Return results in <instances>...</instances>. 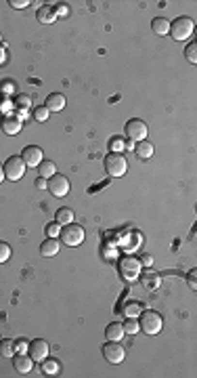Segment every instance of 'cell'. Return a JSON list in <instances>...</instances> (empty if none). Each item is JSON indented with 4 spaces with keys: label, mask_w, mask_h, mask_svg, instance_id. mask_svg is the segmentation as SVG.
I'll list each match as a JSON object with an SVG mask.
<instances>
[{
    "label": "cell",
    "mask_w": 197,
    "mask_h": 378,
    "mask_svg": "<svg viewBox=\"0 0 197 378\" xmlns=\"http://www.w3.org/2000/svg\"><path fill=\"white\" fill-rule=\"evenodd\" d=\"M162 315L157 313V311H151V309H147V311H143L141 313V319H138V326H141V330L145 334H157L162 330Z\"/></svg>",
    "instance_id": "277c9868"
},
{
    "label": "cell",
    "mask_w": 197,
    "mask_h": 378,
    "mask_svg": "<svg viewBox=\"0 0 197 378\" xmlns=\"http://www.w3.org/2000/svg\"><path fill=\"white\" fill-rule=\"evenodd\" d=\"M46 189L53 195H57V198H63V195H67L69 193V181H67V176L55 173L50 179H46Z\"/></svg>",
    "instance_id": "ba28073f"
},
{
    "label": "cell",
    "mask_w": 197,
    "mask_h": 378,
    "mask_svg": "<svg viewBox=\"0 0 197 378\" xmlns=\"http://www.w3.org/2000/svg\"><path fill=\"white\" fill-rule=\"evenodd\" d=\"M135 151H136L138 158H143V160H149V158L153 156V145H151L149 141H138L135 145Z\"/></svg>",
    "instance_id": "44dd1931"
},
{
    "label": "cell",
    "mask_w": 197,
    "mask_h": 378,
    "mask_svg": "<svg viewBox=\"0 0 197 378\" xmlns=\"http://www.w3.org/2000/svg\"><path fill=\"white\" fill-rule=\"evenodd\" d=\"M36 17H38V21H40V23H53L55 19H57V13H55L53 6L44 4V6H40V9H38Z\"/></svg>",
    "instance_id": "e0dca14e"
},
{
    "label": "cell",
    "mask_w": 197,
    "mask_h": 378,
    "mask_svg": "<svg viewBox=\"0 0 197 378\" xmlns=\"http://www.w3.org/2000/svg\"><path fill=\"white\" fill-rule=\"evenodd\" d=\"M138 263H141V265H147V267H151V263H153V256H151V254H143L141 258H138Z\"/></svg>",
    "instance_id": "836d02e7"
},
{
    "label": "cell",
    "mask_w": 197,
    "mask_h": 378,
    "mask_svg": "<svg viewBox=\"0 0 197 378\" xmlns=\"http://www.w3.org/2000/svg\"><path fill=\"white\" fill-rule=\"evenodd\" d=\"M38 173H40L42 179H50L55 173H57V166H55V162H50V160H42L40 164H38Z\"/></svg>",
    "instance_id": "603a6c76"
},
{
    "label": "cell",
    "mask_w": 197,
    "mask_h": 378,
    "mask_svg": "<svg viewBox=\"0 0 197 378\" xmlns=\"http://www.w3.org/2000/svg\"><path fill=\"white\" fill-rule=\"evenodd\" d=\"M193 19H189V17H179V19H174L172 23H170V36L174 38V40H187V38H191L193 34Z\"/></svg>",
    "instance_id": "3957f363"
},
{
    "label": "cell",
    "mask_w": 197,
    "mask_h": 378,
    "mask_svg": "<svg viewBox=\"0 0 197 378\" xmlns=\"http://www.w3.org/2000/svg\"><path fill=\"white\" fill-rule=\"evenodd\" d=\"M138 311H141V305H138V302H128V305H126V317H136Z\"/></svg>",
    "instance_id": "4dcf8cb0"
},
{
    "label": "cell",
    "mask_w": 197,
    "mask_h": 378,
    "mask_svg": "<svg viewBox=\"0 0 197 378\" xmlns=\"http://www.w3.org/2000/svg\"><path fill=\"white\" fill-rule=\"evenodd\" d=\"M36 187H38V189H46V179L38 176V179H36Z\"/></svg>",
    "instance_id": "d590c367"
},
{
    "label": "cell",
    "mask_w": 197,
    "mask_h": 378,
    "mask_svg": "<svg viewBox=\"0 0 197 378\" xmlns=\"http://www.w3.org/2000/svg\"><path fill=\"white\" fill-rule=\"evenodd\" d=\"M17 353V345L13 338H0V355L2 357H13Z\"/></svg>",
    "instance_id": "ffe728a7"
},
{
    "label": "cell",
    "mask_w": 197,
    "mask_h": 378,
    "mask_svg": "<svg viewBox=\"0 0 197 378\" xmlns=\"http://www.w3.org/2000/svg\"><path fill=\"white\" fill-rule=\"evenodd\" d=\"M103 357L109 363H122L124 357H126V351H124V346L120 345V343H113V340H109V343L103 345Z\"/></svg>",
    "instance_id": "9c48e42d"
},
{
    "label": "cell",
    "mask_w": 197,
    "mask_h": 378,
    "mask_svg": "<svg viewBox=\"0 0 197 378\" xmlns=\"http://www.w3.org/2000/svg\"><path fill=\"white\" fill-rule=\"evenodd\" d=\"M57 372H59V363L44 359V374H57Z\"/></svg>",
    "instance_id": "1f68e13d"
},
{
    "label": "cell",
    "mask_w": 197,
    "mask_h": 378,
    "mask_svg": "<svg viewBox=\"0 0 197 378\" xmlns=\"http://www.w3.org/2000/svg\"><path fill=\"white\" fill-rule=\"evenodd\" d=\"M4 61H6V50L0 48V63H4Z\"/></svg>",
    "instance_id": "f35d334b"
},
{
    "label": "cell",
    "mask_w": 197,
    "mask_h": 378,
    "mask_svg": "<svg viewBox=\"0 0 197 378\" xmlns=\"http://www.w3.org/2000/svg\"><path fill=\"white\" fill-rule=\"evenodd\" d=\"M21 160L25 162V166L38 168V164L44 160V154L38 145H28V147H23V151H21Z\"/></svg>",
    "instance_id": "8fae6325"
},
{
    "label": "cell",
    "mask_w": 197,
    "mask_h": 378,
    "mask_svg": "<svg viewBox=\"0 0 197 378\" xmlns=\"http://www.w3.org/2000/svg\"><path fill=\"white\" fill-rule=\"evenodd\" d=\"M122 328H124V334H130V336H135V334L141 330V326H138V319L136 317H126Z\"/></svg>",
    "instance_id": "cb8c5ba5"
},
{
    "label": "cell",
    "mask_w": 197,
    "mask_h": 378,
    "mask_svg": "<svg viewBox=\"0 0 197 378\" xmlns=\"http://www.w3.org/2000/svg\"><path fill=\"white\" fill-rule=\"evenodd\" d=\"M46 237H59V231H61V225L59 223H48L46 225Z\"/></svg>",
    "instance_id": "83f0119b"
},
{
    "label": "cell",
    "mask_w": 197,
    "mask_h": 378,
    "mask_svg": "<svg viewBox=\"0 0 197 378\" xmlns=\"http://www.w3.org/2000/svg\"><path fill=\"white\" fill-rule=\"evenodd\" d=\"M138 280H141V284L147 290H157L160 288V284H162V280H160V273H155L153 269H141V275H138Z\"/></svg>",
    "instance_id": "4fadbf2b"
},
{
    "label": "cell",
    "mask_w": 197,
    "mask_h": 378,
    "mask_svg": "<svg viewBox=\"0 0 197 378\" xmlns=\"http://www.w3.org/2000/svg\"><path fill=\"white\" fill-rule=\"evenodd\" d=\"M195 277H197V271L191 269V273H189V288H191V290L197 288V286H195Z\"/></svg>",
    "instance_id": "e575fe53"
},
{
    "label": "cell",
    "mask_w": 197,
    "mask_h": 378,
    "mask_svg": "<svg viewBox=\"0 0 197 378\" xmlns=\"http://www.w3.org/2000/svg\"><path fill=\"white\" fill-rule=\"evenodd\" d=\"M141 267H143V265L138 263V258H135V256H122L118 261V271L122 273V277L126 282L138 280V275H141Z\"/></svg>",
    "instance_id": "6da1fadb"
},
{
    "label": "cell",
    "mask_w": 197,
    "mask_h": 378,
    "mask_svg": "<svg viewBox=\"0 0 197 378\" xmlns=\"http://www.w3.org/2000/svg\"><path fill=\"white\" fill-rule=\"evenodd\" d=\"M0 40H2V34H0Z\"/></svg>",
    "instance_id": "60d3db41"
},
{
    "label": "cell",
    "mask_w": 197,
    "mask_h": 378,
    "mask_svg": "<svg viewBox=\"0 0 197 378\" xmlns=\"http://www.w3.org/2000/svg\"><path fill=\"white\" fill-rule=\"evenodd\" d=\"M48 353H50V346L46 340H42V338H36L28 345V355L34 359V362H44V359L48 357Z\"/></svg>",
    "instance_id": "30bf717a"
},
{
    "label": "cell",
    "mask_w": 197,
    "mask_h": 378,
    "mask_svg": "<svg viewBox=\"0 0 197 378\" xmlns=\"http://www.w3.org/2000/svg\"><path fill=\"white\" fill-rule=\"evenodd\" d=\"M124 132H126V137H128V139H132V141L138 143V141H145V139H147L149 128H147V124H145L143 120L132 118V120H128V122H126Z\"/></svg>",
    "instance_id": "52a82bcc"
},
{
    "label": "cell",
    "mask_w": 197,
    "mask_h": 378,
    "mask_svg": "<svg viewBox=\"0 0 197 378\" xmlns=\"http://www.w3.org/2000/svg\"><path fill=\"white\" fill-rule=\"evenodd\" d=\"M151 30H153L157 36H166L170 30V21L166 17H155L153 21H151Z\"/></svg>",
    "instance_id": "d6986e66"
},
{
    "label": "cell",
    "mask_w": 197,
    "mask_h": 378,
    "mask_svg": "<svg viewBox=\"0 0 197 378\" xmlns=\"http://www.w3.org/2000/svg\"><path fill=\"white\" fill-rule=\"evenodd\" d=\"M124 336V328L122 324H109L105 328V338L107 340H113V343H120Z\"/></svg>",
    "instance_id": "ac0fdd59"
},
{
    "label": "cell",
    "mask_w": 197,
    "mask_h": 378,
    "mask_svg": "<svg viewBox=\"0 0 197 378\" xmlns=\"http://www.w3.org/2000/svg\"><path fill=\"white\" fill-rule=\"evenodd\" d=\"M9 4L13 9H25V6L30 4V0H9Z\"/></svg>",
    "instance_id": "d6a6232c"
},
{
    "label": "cell",
    "mask_w": 197,
    "mask_h": 378,
    "mask_svg": "<svg viewBox=\"0 0 197 378\" xmlns=\"http://www.w3.org/2000/svg\"><path fill=\"white\" fill-rule=\"evenodd\" d=\"M59 237H61L67 246H80L82 242H84V227H82V225H76V223L63 225L61 231H59Z\"/></svg>",
    "instance_id": "5b68a950"
},
{
    "label": "cell",
    "mask_w": 197,
    "mask_h": 378,
    "mask_svg": "<svg viewBox=\"0 0 197 378\" xmlns=\"http://www.w3.org/2000/svg\"><path fill=\"white\" fill-rule=\"evenodd\" d=\"M55 223H59L61 227L74 223V210H69V208H59L55 214Z\"/></svg>",
    "instance_id": "7402d4cb"
},
{
    "label": "cell",
    "mask_w": 197,
    "mask_h": 378,
    "mask_svg": "<svg viewBox=\"0 0 197 378\" xmlns=\"http://www.w3.org/2000/svg\"><path fill=\"white\" fill-rule=\"evenodd\" d=\"M13 368L17 370V374H30L31 368H34V359H31L28 353H15L13 355Z\"/></svg>",
    "instance_id": "7c38bea8"
},
{
    "label": "cell",
    "mask_w": 197,
    "mask_h": 378,
    "mask_svg": "<svg viewBox=\"0 0 197 378\" xmlns=\"http://www.w3.org/2000/svg\"><path fill=\"white\" fill-rule=\"evenodd\" d=\"M15 103L21 107V110H30V107H31V99H30V94H17Z\"/></svg>",
    "instance_id": "484cf974"
},
{
    "label": "cell",
    "mask_w": 197,
    "mask_h": 378,
    "mask_svg": "<svg viewBox=\"0 0 197 378\" xmlns=\"http://www.w3.org/2000/svg\"><path fill=\"white\" fill-rule=\"evenodd\" d=\"M185 55H187V59L191 61V63H197V42L189 44L187 50H185Z\"/></svg>",
    "instance_id": "f1b7e54d"
},
{
    "label": "cell",
    "mask_w": 197,
    "mask_h": 378,
    "mask_svg": "<svg viewBox=\"0 0 197 378\" xmlns=\"http://www.w3.org/2000/svg\"><path fill=\"white\" fill-rule=\"evenodd\" d=\"M109 149L113 151V154H120V149H124V141H122V137H111V141H109Z\"/></svg>",
    "instance_id": "4316f807"
},
{
    "label": "cell",
    "mask_w": 197,
    "mask_h": 378,
    "mask_svg": "<svg viewBox=\"0 0 197 378\" xmlns=\"http://www.w3.org/2000/svg\"><path fill=\"white\" fill-rule=\"evenodd\" d=\"M50 116V111L46 110L44 105H38V107H34V120H38V122H44Z\"/></svg>",
    "instance_id": "d4e9b609"
},
{
    "label": "cell",
    "mask_w": 197,
    "mask_h": 378,
    "mask_svg": "<svg viewBox=\"0 0 197 378\" xmlns=\"http://www.w3.org/2000/svg\"><path fill=\"white\" fill-rule=\"evenodd\" d=\"M40 254H42V256H46V258L57 256V254H59V242H57L55 237L44 239V242L40 244Z\"/></svg>",
    "instance_id": "2e32d148"
},
{
    "label": "cell",
    "mask_w": 197,
    "mask_h": 378,
    "mask_svg": "<svg viewBox=\"0 0 197 378\" xmlns=\"http://www.w3.org/2000/svg\"><path fill=\"white\" fill-rule=\"evenodd\" d=\"M103 164H105V173L109 176H122V174H126V170H128L126 158L122 154H113V151H109V154L105 156Z\"/></svg>",
    "instance_id": "7a4b0ae2"
},
{
    "label": "cell",
    "mask_w": 197,
    "mask_h": 378,
    "mask_svg": "<svg viewBox=\"0 0 197 378\" xmlns=\"http://www.w3.org/2000/svg\"><path fill=\"white\" fill-rule=\"evenodd\" d=\"M2 170H4V179L19 181L25 174V162L21 160V156H11L9 160L2 164Z\"/></svg>",
    "instance_id": "8992f818"
},
{
    "label": "cell",
    "mask_w": 197,
    "mask_h": 378,
    "mask_svg": "<svg viewBox=\"0 0 197 378\" xmlns=\"http://www.w3.org/2000/svg\"><path fill=\"white\" fill-rule=\"evenodd\" d=\"M55 13H61V15H65V13H67V9H65V6H63V4H59V6H57V9H55Z\"/></svg>",
    "instance_id": "74e56055"
},
{
    "label": "cell",
    "mask_w": 197,
    "mask_h": 378,
    "mask_svg": "<svg viewBox=\"0 0 197 378\" xmlns=\"http://www.w3.org/2000/svg\"><path fill=\"white\" fill-rule=\"evenodd\" d=\"M0 124H2V130L6 135H17V132H21V128H23L21 118H17V116H4Z\"/></svg>",
    "instance_id": "5bb4252c"
},
{
    "label": "cell",
    "mask_w": 197,
    "mask_h": 378,
    "mask_svg": "<svg viewBox=\"0 0 197 378\" xmlns=\"http://www.w3.org/2000/svg\"><path fill=\"white\" fill-rule=\"evenodd\" d=\"M2 179H4V170H2V166H0V183H2Z\"/></svg>",
    "instance_id": "ab89813d"
},
{
    "label": "cell",
    "mask_w": 197,
    "mask_h": 378,
    "mask_svg": "<svg viewBox=\"0 0 197 378\" xmlns=\"http://www.w3.org/2000/svg\"><path fill=\"white\" fill-rule=\"evenodd\" d=\"M48 111H61L63 107H65V97H63L61 93H50L46 97V103H44Z\"/></svg>",
    "instance_id": "9a60e30c"
},
{
    "label": "cell",
    "mask_w": 197,
    "mask_h": 378,
    "mask_svg": "<svg viewBox=\"0 0 197 378\" xmlns=\"http://www.w3.org/2000/svg\"><path fill=\"white\" fill-rule=\"evenodd\" d=\"M17 346H19V351H21V353L28 351V343H25V340H21V343H19Z\"/></svg>",
    "instance_id": "8d00e7d4"
},
{
    "label": "cell",
    "mask_w": 197,
    "mask_h": 378,
    "mask_svg": "<svg viewBox=\"0 0 197 378\" xmlns=\"http://www.w3.org/2000/svg\"><path fill=\"white\" fill-rule=\"evenodd\" d=\"M11 256V246L6 242H0V263H6Z\"/></svg>",
    "instance_id": "f546056e"
}]
</instances>
